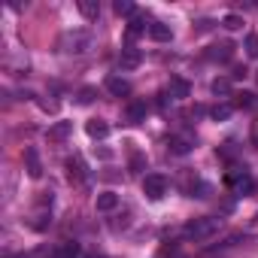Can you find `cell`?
I'll return each mask as SVG.
<instances>
[{"mask_svg":"<svg viewBox=\"0 0 258 258\" xmlns=\"http://www.w3.org/2000/svg\"><path fill=\"white\" fill-rule=\"evenodd\" d=\"M216 231H219V219H213V216H201L185 225V237H191V240H210Z\"/></svg>","mask_w":258,"mask_h":258,"instance_id":"1","label":"cell"},{"mask_svg":"<svg viewBox=\"0 0 258 258\" xmlns=\"http://www.w3.org/2000/svg\"><path fill=\"white\" fill-rule=\"evenodd\" d=\"M61 49H64L67 55H82V52L91 49V34H88V31H67V34L61 37Z\"/></svg>","mask_w":258,"mask_h":258,"instance_id":"2","label":"cell"},{"mask_svg":"<svg viewBox=\"0 0 258 258\" xmlns=\"http://www.w3.org/2000/svg\"><path fill=\"white\" fill-rule=\"evenodd\" d=\"M143 195H146L149 201H161V198L167 195V176H161V173H149V176L143 179Z\"/></svg>","mask_w":258,"mask_h":258,"instance_id":"3","label":"cell"},{"mask_svg":"<svg viewBox=\"0 0 258 258\" xmlns=\"http://www.w3.org/2000/svg\"><path fill=\"white\" fill-rule=\"evenodd\" d=\"M225 182H228V188H231L234 195H249V191H252V176H249L246 170H234V173H228Z\"/></svg>","mask_w":258,"mask_h":258,"instance_id":"4","label":"cell"},{"mask_svg":"<svg viewBox=\"0 0 258 258\" xmlns=\"http://www.w3.org/2000/svg\"><path fill=\"white\" fill-rule=\"evenodd\" d=\"M140 61H143V52H140L137 46H124V49H121V55H118L121 70H137V67H140Z\"/></svg>","mask_w":258,"mask_h":258,"instance_id":"5","label":"cell"},{"mask_svg":"<svg viewBox=\"0 0 258 258\" xmlns=\"http://www.w3.org/2000/svg\"><path fill=\"white\" fill-rule=\"evenodd\" d=\"M25 161H28V176L31 179H40L43 176V164H40V152L31 146V149H25Z\"/></svg>","mask_w":258,"mask_h":258,"instance_id":"6","label":"cell"},{"mask_svg":"<svg viewBox=\"0 0 258 258\" xmlns=\"http://www.w3.org/2000/svg\"><path fill=\"white\" fill-rule=\"evenodd\" d=\"M106 91L112 97H124V94H131V85H127V79H121V76H106Z\"/></svg>","mask_w":258,"mask_h":258,"instance_id":"7","label":"cell"},{"mask_svg":"<svg viewBox=\"0 0 258 258\" xmlns=\"http://www.w3.org/2000/svg\"><path fill=\"white\" fill-rule=\"evenodd\" d=\"M146 112H149V106H146V100H134V103H127V121L131 124H140L143 118H146Z\"/></svg>","mask_w":258,"mask_h":258,"instance_id":"8","label":"cell"},{"mask_svg":"<svg viewBox=\"0 0 258 258\" xmlns=\"http://www.w3.org/2000/svg\"><path fill=\"white\" fill-rule=\"evenodd\" d=\"M70 131H73V121H55V124L49 127V140H52V143H61V140L70 137Z\"/></svg>","mask_w":258,"mask_h":258,"instance_id":"9","label":"cell"},{"mask_svg":"<svg viewBox=\"0 0 258 258\" xmlns=\"http://www.w3.org/2000/svg\"><path fill=\"white\" fill-rule=\"evenodd\" d=\"M149 37H152L155 43H170V40H173V31H170L164 22H152V25H149Z\"/></svg>","mask_w":258,"mask_h":258,"instance_id":"10","label":"cell"},{"mask_svg":"<svg viewBox=\"0 0 258 258\" xmlns=\"http://www.w3.org/2000/svg\"><path fill=\"white\" fill-rule=\"evenodd\" d=\"M167 91H170V97H176V100H185V97L191 94V85H188L185 79L173 76V79H170V85H167Z\"/></svg>","mask_w":258,"mask_h":258,"instance_id":"11","label":"cell"},{"mask_svg":"<svg viewBox=\"0 0 258 258\" xmlns=\"http://www.w3.org/2000/svg\"><path fill=\"white\" fill-rule=\"evenodd\" d=\"M234 49H237L234 43H219V46H213L207 55H210L213 61H231V58H234Z\"/></svg>","mask_w":258,"mask_h":258,"instance_id":"12","label":"cell"},{"mask_svg":"<svg viewBox=\"0 0 258 258\" xmlns=\"http://www.w3.org/2000/svg\"><path fill=\"white\" fill-rule=\"evenodd\" d=\"M67 176H70V182H85V164H82V158H67Z\"/></svg>","mask_w":258,"mask_h":258,"instance_id":"13","label":"cell"},{"mask_svg":"<svg viewBox=\"0 0 258 258\" xmlns=\"http://www.w3.org/2000/svg\"><path fill=\"white\" fill-rule=\"evenodd\" d=\"M149 31V25H146V16H140V13H134L131 16V22H127V37H140V34H146Z\"/></svg>","mask_w":258,"mask_h":258,"instance_id":"14","label":"cell"},{"mask_svg":"<svg viewBox=\"0 0 258 258\" xmlns=\"http://www.w3.org/2000/svg\"><path fill=\"white\" fill-rule=\"evenodd\" d=\"M118 207V195L115 191H100L97 195V210L100 213H109V210H115Z\"/></svg>","mask_w":258,"mask_h":258,"instance_id":"15","label":"cell"},{"mask_svg":"<svg viewBox=\"0 0 258 258\" xmlns=\"http://www.w3.org/2000/svg\"><path fill=\"white\" fill-rule=\"evenodd\" d=\"M85 131H88V137L100 140V137H106V134H109V124H106V121H100V118H91V121L85 124Z\"/></svg>","mask_w":258,"mask_h":258,"instance_id":"16","label":"cell"},{"mask_svg":"<svg viewBox=\"0 0 258 258\" xmlns=\"http://www.w3.org/2000/svg\"><path fill=\"white\" fill-rule=\"evenodd\" d=\"M167 146H170L173 155H188V152H191V140H188V137H170Z\"/></svg>","mask_w":258,"mask_h":258,"instance_id":"17","label":"cell"},{"mask_svg":"<svg viewBox=\"0 0 258 258\" xmlns=\"http://www.w3.org/2000/svg\"><path fill=\"white\" fill-rule=\"evenodd\" d=\"M49 258H79V243H70V240H67V243H61Z\"/></svg>","mask_w":258,"mask_h":258,"instance_id":"18","label":"cell"},{"mask_svg":"<svg viewBox=\"0 0 258 258\" xmlns=\"http://www.w3.org/2000/svg\"><path fill=\"white\" fill-rule=\"evenodd\" d=\"M79 13H82L85 19H97L100 4H97V0H79Z\"/></svg>","mask_w":258,"mask_h":258,"instance_id":"19","label":"cell"},{"mask_svg":"<svg viewBox=\"0 0 258 258\" xmlns=\"http://www.w3.org/2000/svg\"><path fill=\"white\" fill-rule=\"evenodd\" d=\"M210 88H213L216 97H228V94H231V79H225V76H222V79H213Z\"/></svg>","mask_w":258,"mask_h":258,"instance_id":"20","label":"cell"},{"mask_svg":"<svg viewBox=\"0 0 258 258\" xmlns=\"http://www.w3.org/2000/svg\"><path fill=\"white\" fill-rule=\"evenodd\" d=\"M231 112H234V103H219V106H213V109H210V115H213L216 121L231 118Z\"/></svg>","mask_w":258,"mask_h":258,"instance_id":"21","label":"cell"},{"mask_svg":"<svg viewBox=\"0 0 258 258\" xmlns=\"http://www.w3.org/2000/svg\"><path fill=\"white\" fill-rule=\"evenodd\" d=\"M234 106H240V109L255 106V94H252V91H240V94H234Z\"/></svg>","mask_w":258,"mask_h":258,"instance_id":"22","label":"cell"},{"mask_svg":"<svg viewBox=\"0 0 258 258\" xmlns=\"http://www.w3.org/2000/svg\"><path fill=\"white\" fill-rule=\"evenodd\" d=\"M222 25H225L228 31H240V28H243V16H237V13H228V16L222 19Z\"/></svg>","mask_w":258,"mask_h":258,"instance_id":"23","label":"cell"},{"mask_svg":"<svg viewBox=\"0 0 258 258\" xmlns=\"http://www.w3.org/2000/svg\"><path fill=\"white\" fill-rule=\"evenodd\" d=\"M118 16H134V4L131 0H115V7H112Z\"/></svg>","mask_w":258,"mask_h":258,"instance_id":"24","label":"cell"},{"mask_svg":"<svg viewBox=\"0 0 258 258\" xmlns=\"http://www.w3.org/2000/svg\"><path fill=\"white\" fill-rule=\"evenodd\" d=\"M94 94H97V88H91V85H85V88L79 91V103H91V100H94Z\"/></svg>","mask_w":258,"mask_h":258,"instance_id":"25","label":"cell"},{"mask_svg":"<svg viewBox=\"0 0 258 258\" xmlns=\"http://www.w3.org/2000/svg\"><path fill=\"white\" fill-rule=\"evenodd\" d=\"M246 52H249L252 58H258V37H255V34L246 37Z\"/></svg>","mask_w":258,"mask_h":258,"instance_id":"26","label":"cell"},{"mask_svg":"<svg viewBox=\"0 0 258 258\" xmlns=\"http://www.w3.org/2000/svg\"><path fill=\"white\" fill-rule=\"evenodd\" d=\"M131 167H134V170H140V167H143V158H140V155H134V158H131Z\"/></svg>","mask_w":258,"mask_h":258,"instance_id":"27","label":"cell"},{"mask_svg":"<svg viewBox=\"0 0 258 258\" xmlns=\"http://www.w3.org/2000/svg\"><path fill=\"white\" fill-rule=\"evenodd\" d=\"M255 143H258V127H255Z\"/></svg>","mask_w":258,"mask_h":258,"instance_id":"28","label":"cell"}]
</instances>
